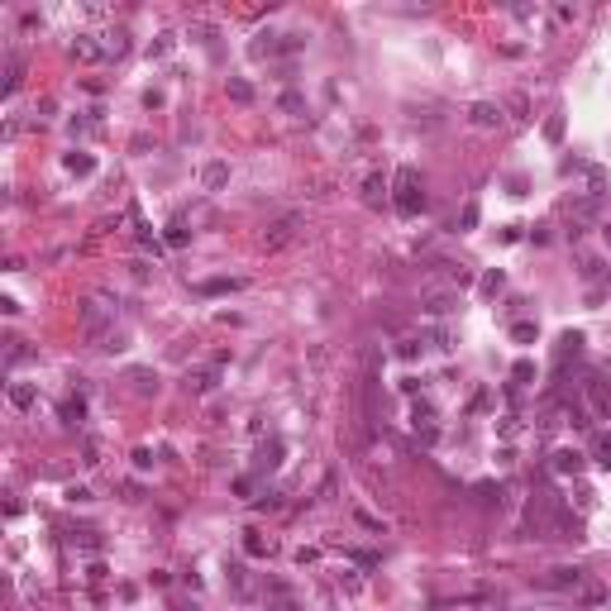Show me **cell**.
Instances as JSON below:
<instances>
[{
  "label": "cell",
  "mask_w": 611,
  "mask_h": 611,
  "mask_svg": "<svg viewBox=\"0 0 611 611\" xmlns=\"http://www.w3.org/2000/svg\"><path fill=\"white\" fill-rule=\"evenodd\" d=\"M530 611H573L568 602H530Z\"/></svg>",
  "instance_id": "41"
},
{
  "label": "cell",
  "mask_w": 611,
  "mask_h": 611,
  "mask_svg": "<svg viewBox=\"0 0 611 611\" xmlns=\"http://www.w3.org/2000/svg\"><path fill=\"white\" fill-rule=\"evenodd\" d=\"M297 239H301V215H277V220H268L263 234H258V244H263L268 253H277V249H287V244H297Z\"/></svg>",
  "instance_id": "2"
},
{
  "label": "cell",
  "mask_w": 611,
  "mask_h": 611,
  "mask_svg": "<svg viewBox=\"0 0 611 611\" xmlns=\"http://www.w3.org/2000/svg\"><path fill=\"white\" fill-rule=\"evenodd\" d=\"M392 187H397V192H392V205H397L402 215H420V210H425V192H420V177H415L411 168H402V172L392 177Z\"/></svg>",
  "instance_id": "3"
},
{
  "label": "cell",
  "mask_w": 611,
  "mask_h": 611,
  "mask_svg": "<svg viewBox=\"0 0 611 611\" xmlns=\"http://www.w3.org/2000/svg\"><path fill=\"white\" fill-rule=\"evenodd\" d=\"M224 91H229V101H234V105H249V101H253V87H249L244 77H229V87H224Z\"/></svg>",
  "instance_id": "19"
},
{
  "label": "cell",
  "mask_w": 611,
  "mask_h": 611,
  "mask_svg": "<svg viewBox=\"0 0 611 611\" xmlns=\"http://www.w3.org/2000/svg\"><path fill=\"white\" fill-rule=\"evenodd\" d=\"M411 425H415V430H430V425H435V406H430V402H415V406H411Z\"/></svg>",
  "instance_id": "20"
},
{
  "label": "cell",
  "mask_w": 611,
  "mask_h": 611,
  "mask_svg": "<svg viewBox=\"0 0 611 611\" xmlns=\"http://www.w3.org/2000/svg\"><path fill=\"white\" fill-rule=\"evenodd\" d=\"M554 473H564V478H568V473H583V454H578V449H559V454H554Z\"/></svg>",
  "instance_id": "13"
},
{
  "label": "cell",
  "mask_w": 611,
  "mask_h": 611,
  "mask_svg": "<svg viewBox=\"0 0 611 611\" xmlns=\"http://www.w3.org/2000/svg\"><path fill=\"white\" fill-rule=\"evenodd\" d=\"M525 110H530V101L516 91V96H511V115H516V119H525Z\"/></svg>",
  "instance_id": "38"
},
{
  "label": "cell",
  "mask_w": 611,
  "mask_h": 611,
  "mask_svg": "<svg viewBox=\"0 0 611 611\" xmlns=\"http://www.w3.org/2000/svg\"><path fill=\"white\" fill-rule=\"evenodd\" d=\"M511 373H516V382H530V378H535V368H530V363H525V358H520V363H516V368H511Z\"/></svg>",
  "instance_id": "39"
},
{
  "label": "cell",
  "mask_w": 611,
  "mask_h": 611,
  "mask_svg": "<svg viewBox=\"0 0 611 611\" xmlns=\"http://www.w3.org/2000/svg\"><path fill=\"white\" fill-rule=\"evenodd\" d=\"M602 234H607V244H611V224H607V229H602Z\"/></svg>",
  "instance_id": "43"
},
{
  "label": "cell",
  "mask_w": 611,
  "mask_h": 611,
  "mask_svg": "<svg viewBox=\"0 0 611 611\" xmlns=\"http://www.w3.org/2000/svg\"><path fill=\"white\" fill-rule=\"evenodd\" d=\"M544 139H549V143H559V139H564V115H549V124H544Z\"/></svg>",
  "instance_id": "28"
},
{
  "label": "cell",
  "mask_w": 611,
  "mask_h": 611,
  "mask_svg": "<svg viewBox=\"0 0 611 611\" xmlns=\"http://www.w3.org/2000/svg\"><path fill=\"white\" fill-rule=\"evenodd\" d=\"M210 387H215V373H187V392L201 397V392H210Z\"/></svg>",
  "instance_id": "22"
},
{
  "label": "cell",
  "mask_w": 611,
  "mask_h": 611,
  "mask_svg": "<svg viewBox=\"0 0 611 611\" xmlns=\"http://www.w3.org/2000/svg\"><path fill=\"white\" fill-rule=\"evenodd\" d=\"M82 330H87V339H105L115 334V301H105V297H87L82 301Z\"/></svg>",
  "instance_id": "1"
},
{
  "label": "cell",
  "mask_w": 611,
  "mask_h": 611,
  "mask_svg": "<svg viewBox=\"0 0 611 611\" xmlns=\"http://www.w3.org/2000/svg\"><path fill=\"white\" fill-rule=\"evenodd\" d=\"M473 492H478V502H502V487H492V483H478Z\"/></svg>",
  "instance_id": "31"
},
{
  "label": "cell",
  "mask_w": 611,
  "mask_h": 611,
  "mask_svg": "<svg viewBox=\"0 0 611 611\" xmlns=\"http://www.w3.org/2000/svg\"><path fill=\"white\" fill-rule=\"evenodd\" d=\"M544 588H554V592H583L588 588V578H583V568H549V578H544Z\"/></svg>",
  "instance_id": "5"
},
{
  "label": "cell",
  "mask_w": 611,
  "mask_h": 611,
  "mask_svg": "<svg viewBox=\"0 0 611 611\" xmlns=\"http://www.w3.org/2000/svg\"><path fill=\"white\" fill-rule=\"evenodd\" d=\"M177 611H196V607H177Z\"/></svg>",
  "instance_id": "44"
},
{
  "label": "cell",
  "mask_w": 611,
  "mask_h": 611,
  "mask_svg": "<svg viewBox=\"0 0 611 611\" xmlns=\"http://www.w3.org/2000/svg\"><path fill=\"white\" fill-rule=\"evenodd\" d=\"M339 588H349V592H358V588H363V578H358V573H339Z\"/></svg>",
  "instance_id": "40"
},
{
  "label": "cell",
  "mask_w": 611,
  "mask_h": 611,
  "mask_svg": "<svg viewBox=\"0 0 611 611\" xmlns=\"http://www.w3.org/2000/svg\"><path fill=\"white\" fill-rule=\"evenodd\" d=\"M91 168H96V163H91V153H67V172H82V177H87Z\"/></svg>",
  "instance_id": "24"
},
{
  "label": "cell",
  "mask_w": 611,
  "mask_h": 611,
  "mask_svg": "<svg viewBox=\"0 0 611 611\" xmlns=\"http://www.w3.org/2000/svg\"><path fill=\"white\" fill-rule=\"evenodd\" d=\"M592 454H597L602 468H611V435H597V439H592Z\"/></svg>",
  "instance_id": "27"
},
{
  "label": "cell",
  "mask_w": 611,
  "mask_h": 611,
  "mask_svg": "<svg viewBox=\"0 0 611 611\" xmlns=\"http://www.w3.org/2000/svg\"><path fill=\"white\" fill-rule=\"evenodd\" d=\"M430 344H435L439 354H449V349H454V334H449V330H430Z\"/></svg>",
  "instance_id": "29"
},
{
  "label": "cell",
  "mask_w": 611,
  "mask_h": 611,
  "mask_svg": "<svg viewBox=\"0 0 611 611\" xmlns=\"http://www.w3.org/2000/svg\"><path fill=\"white\" fill-rule=\"evenodd\" d=\"M354 520H358L363 530H382V520H378V516H368V511H354Z\"/></svg>",
  "instance_id": "36"
},
{
  "label": "cell",
  "mask_w": 611,
  "mask_h": 611,
  "mask_svg": "<svg viewBox=\"0 0 611 611\" xmlns=\"http://www.w3.org/2000/svg\"><path fill=\"white\" fill-rule=\"evenodd\" d=\"M129 382H134V392H139V397L158 392V373H148V368H134V373H129Z\"/></svg>",
  "instance_id": "15"
},
{
  "label": "cell",
  "mask_w": 611,
  "mask_h": 611,
  "mask_svg": "<svg viewBox=\"0 0 611 611\" xmlns=\"http://www.w3.org/2000/svg\"><path fill=\"white\" fill-rule=\"evenodd\" d=\"M124 38H129V34H124V29H115V34H110V43H105V48H110V53H115V58H119V53H124V48H129V43H124Z\"/></svg>",
  "instance_id": "32"
},
{
  "label": "cell",
  "mask_w": 611,
  "mask_h": 611,
  "mask_svg": "<svg viewBox=\"0 0 611 611\" xmlns=\"http://www.w3.org/2000/svg\"><path fill=\"white\" fill-rule=\"evenodd\" d=\"M397 354H402V358H415V354H420V339H402V344H397Z\"/></svg>",
  "instance_id": "35"
},
{
  "label": "cell",
  "mask_w": 611,
  "mask_h": 611,
  "mask_svg": "<svg viewBox=\"0 0 611 611\" xmlns=\"http://www.w3.org/2000/svg\"><path fill=\"white\" fill-rule=\"evenodd\" d=\"M134 468H153V454L148 449H134Z\"/></svg>",
  "instance_id": "42"
},
{
  "label": "cell",
  "mask_w": 611,
  "mask_h": 611,
  "mask_svg": "<svg viewBox=\"0 0 611 611\" xmlns=\"http://www.w3.org/2000/svg\"><path fill=\"white\" fill-rule=\"evenodd\" d=\"M382 196H387V182H382V172H373V177L363 182V201H368V205H382Z\"/></svg>",
  "instance_id": "16"
},
{
  "label": "cell",
  "mask_w": 611,
  "mask_h": 611,
  "mask_svg": "<svg viewBox=\"0 0 611 611\" xmlns=\"http://www.w3.org/2000/svg\"><path fill=\"white\" fill-rule=\"evenodd\" d=\"M502 287H507V273H502V268H492V273L483 277V292H487V297H497Z\"/></svg>",
  "instance_id": "25"
},
{
  "label": "cell",
  "mask_w": 611,
  "mask_h": 611,
  "mask_svg": "<svg viewBox=\"0 0 611 611\" xmlns=\"http://www.w3.org/2000/svg\"><path fill=\"white\" fill-rule=\"evenodd\" d=\"M502 115H507V110H502V105H492V101L468 105V119H473L478 129H497V124H502Z\"/></svg>",
  "instance_id": "6"
},
{
  "label": "cell",
  "mask_w": 611,
  "mask_h": 611,
  "mask_svg": "<svg viewBox=\"0 0 611 611\" xmlns=\"http://www.w3.org/2000/svg\"><path fill=\"white\" fill-rule=\"evenodd\" d=\"M244 549H249L253 559H263V554H273V540H263L258 530H244Z\"/></svg>",
  "instance_id": "17"
},
{
  "label": "cell",
  "mask_w": 611,
  "mask_h": 611,
  "mask_svg": "<svg viewBox=\"0 0 611 611\" xmlns=\"http://www.w3.org/2000/svg\"><path fill=\"white\" fill-rule=\"evenodd\" d=\"M239 287H244L239 277H210V282H201L205 297H220V292H239Z\"/></svg>",
  "instance_id": "18"
},
{
  "label": "cell",
  "mask_w": 611,
  "mask_h": 611,
  "mask_svg": "<svg viewBox=\"0 0 611 611\" xmlns=\"http://www.w3.org/2000/svg\"><path fill=\"white\" fill-rule=\"evenodd\" d=\"M578 602H583V607H602V602H607V592H602L597 583H588V588L578 592Z\"/></svg>",
  "instance_id": "26"
},
{
  "label": "cell",
  "mask_w": 611,
  "mask_h": 611,
  "mask_svg": "<svg viewBox=\"0 0 611 611\" xmlns=\"http://www.w3.org/2000/svg\"><path fill=\"white\" fill-rule=\"evenodd\" d=\"M420 306H425V315H454L463 301H459V287H425Z\"/></svg>",
  "instance_id": "4"
},
{
  "label": "cell",
  "mask_w": 611,
  "mask_h": 611,
  "mask_svg": "<svg viewBox=\"0 0 611 611\" xmlns=\"http://www.w3.org/2000/svg\"><path fill=\"white\" fill-rule=\"evenodd\" d=\"M187 239H192V234H187V229H182V224H168V244H172V249H182V244H187Z\"/></svg>",
  "instance_id": "33"
},
{
  "label": "cell",
  "mask_w": 611,
  "mask_h": 611,
  "mask_svg": "<svg viewBox=\"0 0 611 611\" xmlns=\"http://www.w3.org/2000/svg\"><path fill=\"white\" fill-rule=\"evenodd\" d=\"M229 583H234V588H249V573H244V564H229Z\"/></svg>",
  "instance_id": "37"
},
{
  "label": "cell",
  "mask_w": 611,
  "mask_h": 611,
  "mask_svg": "<svg viewBox=\"0 0 611 611\" xmlns=\"http://www.w3.org/2000/svg\"><path fill=\"white\" fill-rule=\"evenodd\" d=\"M34 402H38V387L34 382H10V406L14 411H29Z\"/></svg>",
  "instance_id": "10"
},
{
  "label": "cell",
  "mask_w": 611,
  "mask_h": 611,
  "mask_svg": "<svg viewBox=\"0 0 611 611\" xmlns=\"http://www.w3.org/2000/svg\"><path fill=\"white\" fill-rule=\"evenodd\" d=\"M473 224H478V205L468 201L463 205V215H459V229H473Z\"/></svg>",
  "instance_id": "34"
},
{
  "label": "cell",
  "mask_w": 611,
  "mask_h": 611,
  "mask_svg": "<svg viewBox=\"0 0 611 611\" xmlns=\"http://www.w3.org/2000/svg\"><path fill=\"white\" fill-rule=\"evenodd\" d=\"M224 182H229V168H224L220 158H215V163H205V168H201V187H205V192H220Z\"/></svg>",
  "instance_id": "11"
},
{
  "label": "cell",
  "mask_w": 611,
  "mask_h": 611,
  "mask_svg": "<svg viewBox=\"0 0 611 611\" xmlns=\"http://www.w3.org/2000/svg\"><path fill=\"white\" fill-rule=\"evenodd\" d=\"M62 420H67V425H82V420H87V402H82V397H77V402H62Z\"/></svg>",
  "instance_id": "23"
},
{
  "label": "cell",
  "mask_w": 611,
  "mask_h": 611,
  "mask_svg": "<svg viewBox=\"0 0 611 611\" xmlns=\"http://www.w3.org/2000/svg\"><path fill=\"white\" fill-rule=\"evenodd\" d=\"M277 463H282V439L263 444V449H258V459H253V468H258V473H268V468H277Z\"/></svg>",
  "instance_id": "12"
},
{
  "label": "cell",
  "mask_w": 611,
  "mask_h": 611,
  "mask_svg": "<svg viewBox=\"0 0 611 611\" xmlns=\"http://www.w3.org/2000/svg\"><path fill=\"white\" fill-rule=\"evenodd\" d=\"M588 397H592V406L602 411V415H611V382H607V378H597V373H592V378H588Z\"/></svg>",
  "instance_id": "7"
},
{
  "label": "cell",
  "mask_w": 611,
  "mask_h": 611,
  "mask_svg": "<svg viewBox=\"0 0 611 611\" xmlns=\"http://www.w3.org/2000/svg\"><path fill=\"white\" fill-rule=\"evenodd\" d=\"M277 110L292 115V119H306V96L301 91H282V96H277Z\"/></svg>",
  "instance_id": "14"
},
{
  "label": "cell",
  "mask_w": 611,
  "mask_h": 611,
  "mask_svg": "<svg viewBox=\"0 0 611 611\" xmlns=\"http://www.w3.org/2000/svg\"><path fill=\"white\" fill-rule=\"evenodd\" d=\"M24 82V58L19 53H5V96H14Z\"/></svg>",
  "instance_id": "8"
},
{
  "label": "cell",
  "mask_w": 611,
  "mask_h": 611,
  "mask_svg": "<svg viewBox=\"0 0 611 611\" xmlns=\"http://www.w3.org/2000/svg\"><path fill=\"white\" fill-rule=\"evenodd\" d=\"M535 334H540L535 320H516V325H511V339H516V344H535Z\"/></svg>",
  "instance_id": "21"
},
{
  "label": "cell",
  "mask_w": 611,
  "mask_h": 611,
  "mask_svg": "<svg viewBox=\"0 0 611 611\" xmlns=\"http://www.w3.org/2000/svg\"><path fill=\"white\" fill-rule=\"evenodd\" d=\"M101 43H96V38H91V34H77V43H72V58H77V62H101Z\"/></svg>",
  "instance_id": "9"
},
{
  "label": "cell",
  "mask_w": 611,
  "mask_h": 611,
  "mask_svg": "<svg viewBox=\"0 0 611 611\" xmlns=\"http://www.w3.org/2000/svg\"><path fill=\"white\" fill-rule=\"evenodd\" d=\"M82 463H87V468H96V463H101V444H96V439H87V449H82Z\"/></svg>",
  "instance_id": "30"
}]
</instances>
